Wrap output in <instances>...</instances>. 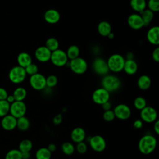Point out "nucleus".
<instances>
[{"label": "nucleus", "mask_w": 159, "mask_h": 159, "mask_svg": "<svg viewBox=\"0 0 159 159\" xmlns=\"http://www.w3.org/2000/svg\"><path fill=\"white\" fill-rule=\"evenodd\" d=\"M157 145V140L154 135L145 134L139 139L138 148L142 154L149 155L155 150Z\"/></svg>", "instance_id": "f257e3e1"}, {"label": "nucleus", "mask_w": 159, "mask_h": 159, "mask_svg": "<svg viewBox=\"0 0 159 159\" xmlns=\"http://www.w3.org/2000/svg\"><path fill=\"white\" fill-rule=\"evenodd\" d=\"M102 88L107 90L109 93L114 92L119 89L121 85L120 79L113 75H106L101 80Z\"/></svg>", "instance_id": "f03ea898"}, {"label": "nucleus", "mask_w": 159, "mask_h": 159, "mask_svg": "<svg viewBox=\"0 0 159 159\" xmlns=\"http://www.w3.org/2000/svg\"><path fill=\"white\" fill-rule=\"evenodd\" d=\"M125 60V58L120 54L114 53L111 55L107 60L109 71L114 73H118L122 71Z\"/></svg>", "instance_id": "7ed1b4c3"}, {"label": "nucleus", "mask_w": 159, "mask_h": 159, "mask_svg": "<svg viewBox=\"0 0 159 159\" xmlns=\"http://www.w3.org/2000/svg\"><path fill=\"white\" fill-rule=\"evenodd\" d=\"M9 80L14 84H19L22 83L27 76L24 68L19 65L12 67L9 72Z\"/></svg>", "instance_id": "20e7f679"}, {"label": "nucleus", "mask_w": 159, "mask_h": 159, "mask_svg": "<svg viewBox=\"0 0 159 159\" xmlns=\"http://www.w3.org/2000/svg\"><path fill=\"white\" fill-rule=\"evenodd\" d=\"M69 65L71 70L76 75H82L88 69V63L86 61L80 57L71 60Z\"/></svg>", "instance_id": "39448f33"}, {"label": "nucleus", "mask_w": 159, "mask_h": 159, "mask_svg": "<svg viewBox=\"0 0 159 159\" xmlns=\"http://www.w3.org/2000/svg\"><path fill=\"white\" fill-rule=\"evenodd\" d=\"M50 60L53 65L60 67L65 66L68 63V58L65 51L58 48L52 52Z\"/></svg>", "instance_id": "423d86ee"}, {"label": "nucleus", "mask_w": 159, "mask_h": 159, "mask_svg": "<svg viewBox=\"0 0 159 159\" xmlns=\"http://www.w3.org/2000/svg\"><path fill=\"white\" fill-rule=\"evenodd\" d=\"M27 111V106L24 101H15L10 104L9 114L16 119L24 116Z\"/></svg>", "instance_id": "0eeeda50"}, {"label": "nucleus", "mask_w": 159, "mask_h": 159, "mask_svg": "<svg viewBox=\"0 0 159 159\" xmlns=\"http://www.w3.org/2000/svg\"><path fill=\"white\" fill-rule=\"evenodd\" d=\"M29 83L35 90L41 91L46 88V77L42 74L37 73L30 76Z\"/></svg>", "instance_id": "6e6552de"}, {"label": "nucleus", "mask_w": 159, "mask_h": 159, "mask_svg": "<svg viewBox=\"0 0 159 159\" xmlns=\"http://www.w3.org/2000/svg\"><path fill=\"white\" fill-rule=\"evenodd\" d=\"M91 98L95 104L102 105L109 101L110 93L102 87L99 88L93 91Z\"/></svg>", "instance_id": "1a4fd4ad"}, {"label": "nucleus", "mask_w": 159, "mask_h": 159, "mask_svg": "<svg viewBox=\"0 0 159 159\" xmlns=\"http://www.w3.org/2000/svg\"><path fill=\"white\" fill-rule=\"evenodd\" d=\"M140 119L146 123H153L157 120V112L152 106H147L140 110Z\"/></svg>", "instance_id": "9d476101"}, {"label": "nucleus", "mask_w": 159, "mask_h": 159, "mask_svg": "<svg viewBox=\"0 0 159 159\" xmlns=\"http://www.w3.org/2000/svg\"><path fill=\"white\" fill-rule=\"evenodd\" d=\"M89 143L91 149L96 152H102L106 147V142L104 138L99 135H95L90 137Z\"/></svg>", "instance_id": "9b49d317"}, {"label": "nucleus", "mask_w": 159, "mask_h": 159, "mask_svg": "<svg viewBox=\"0 0 159 159\" xmlns=\"http://www.w3.org/2000/svg\"><path fill=\"white\" fill-rule=\"evenodd\" d=\"M92 68L93 71L98 75L104 76L108 74L109 71L107 61L101 57L96 58L92 63Z\"/></svg>", "instance_id": "f8f14e48"}, {"label": "nucleus", "mask_w": 159, "mask_h": 159, "mask_svg": "<svg viewBox=\"0 0 159 159\" xmlns=\"http://www.w3.org/2000/svg\"><path fill=\"white\" fill-rule=\"evenodd\" d=\"M116 118L121 120L128 119L132 114V111L129 106L125 104H119L113 109Z\"/></svg>", "instance_id": "ddd939ff"}, {"label": "nucleus", "mask_w": 159, "mask_h": 159, "mask_svg": "<svg viewBox=\"0 0 159 159\" xmlns=\"http://www.w3.org/2000/svg\"><path fill=\"white\" fill-rule=\"evenodd\" d=\"M127 24L131 29L134 30L140 29L145 26L140 15L137 13L132 14L128 17Z\"/></svg>", "instance_id": "4468645a"}, {"label": "nucleus", "mask_w": 159, "mask_h": 159, "mask_svg": "<svg viewBox=\"0 0 159 159\" xmlns=\"http://www.w3.org/2000/svg\"><path fill=\"white\" fill-rule=\"evenodd\" d=\"M52 52L45 46H40L35 51V58L40 62H47L50 60Z\"/></svg>", "instance_id": "2eb2a0df"}, {"label": "nucleus", "mask_w": 159, "mask_h": 159, "mask_svg": "<svg viewBox=\"0 0 159 159\" xmlns=\"http://www.w3.org/2000/svg\"><path fill=\"white\" fill-rule=\"evenodd\" d=\"M1 125L3 129L7 131H11L16 128L17 119L7 114L4 117L1 121Z\"/></svg>", "instance_id": "dca6fc26"}, {"label": "nucleus", "mask_w": 159, "mask_h": 159, "mask_svg": "<svg viewBox=\"0 0 159 159\" xmlns=\"http://www.w3.org/2000/svg\"><path fill=\"white\" fill-rule=\"evenodd\" d=\"M86 134L84 129L81 127H76L74 128L70 134L71 140L76 143L83 142L86 139Z\"/></svg>", "instance_id": "f3484780"}, {"label": "nucleus", "mask_w": 159, "mask_h": 159, "mask_svg": "<svg viewBox=\"0 0 159 159\" xmlns=\"http://www.w3.org/2000/svg\"><path fill=\"white\" fill-rule=\"evenodd\" d=\"M45 20L50 24H54L57 23L60 19V12L54 9H50L47 10L43 16Z\"/></svg>", "instance_id": "a211bd4d"}, {"label": "nucleus", "mask_w": 159, "mask_h": 159, "mask_svg": "<svg viewBox=\"0 0 159 159\" xmlns=\"http://www.w3.org/2000/svg\"><path fill=\"white\" fill-rule=\"evenodd\" d=\"M147 39L151 44L158 45L159 44V27L155 25L150 28L147 32Z\"/></svg>", "instance_id": "6ab92c4d"}, {"label": "nucleus", "mask_w": 159, "mask_h": 159, "mask_svg": "<svg viewBox=\"0 0 159 159\" xmlns=\"http://www.w3.org/2000/svg\"><path fill=\"white\" fill-rule=\"evenodd\" d=\"M138 70V65L137 62L134 59H130V60H125L123 71L124 72L129 75H132L136 73Z\"/></svg>", "instance_id": "aec40b11"}, {"label": "nucleus", "mask_w": 159, "mask_h": 159, "mask_svg": "<svg viewBox=\"0 0 159 159\" xmlns=\"http://www.w3.org/2000/svg\"><path fill=\"white\" fill-rule=\"evenodd\" d=\"M17 61L18 63V65L24 68L29 64L32 63L31 56L28 53L24 52L20 53L17 55Z\"/></svg>", "instance_id": "412c9836"}, {"label": "nucleus", "mask_w": 159, "mask_h": 159, "mask_svg": "<svg viewBox=\"0 0 159 159\" xmlns=\"http://www.w3.org/2000/svg\"><path fill=\"white\" fill-rule=\"evenodd\" d=\"M98 33L103 37H107V35L111 32L112 28L111 25L107 21L103 20L100 22L97 27Z\"/></svg>", "instance_id": "4be33fe9"}, {"label": "nucleus", "mask_w": 159, "mask_h": 159, "mask_svg": "<svg viewBox=\"0 0 159 159\" xmlns=\"http://www.w3.org/2000/svg\"><path fill=\"white\" fill-rule=\"evenodd\" d=\"M152 81L150 78L147 75H141L137 80V84L141 90H147L151 86Z\"/></svg>", "instance_id": "5701e85b"}, {"label": "nucleus", "mask_w": 159, "mask_h": 159, "mask_svg": "<svg viewBox=\"0 0 159 159\" xmlns=\"http://www.w3.org/2000/svg\"><path fill=\"white\" fill-rule=\"evenodd\" d=\"M130 6L134 11L140 13L146 9L147 2L145 0H130Z\"/></svg>", "instance_id": "b1692460"}, {"label": "nucleus", "mask_w": 159, "mask_h": 159, "mask_svg": "<svg viewBox=\"0 0 159 159\" xmlns=\"http://www.w3.org/2000/svg\"><path fill=\"white\" fill-rule=\"evenodd\" d=\"M30 127V121L25 116L17 119L16 127L20 131H25Z\"/></svg>", "instance_id": "393cba45"}, {"label": "nucleus", "mask_w": 159, "mask_h": 159, "mask_svg": "<svg viewBox=\"0 0 159 159\" xmlns=\"http://www.w3.org/2000/svg\"><path fill=\"white\" fill-rule=\"evenodd\" d=\"M139 14L140 15L143 21L145 26L149 25V24L153 20L154 17V12H153L152 11L149 10L148 9H144L143 11L140 12Z\"/></svg>", "instance_id": "a878e982"}, {"label": "nucleus", "mask_w": 159, "mask_h": 159, "mask_svg": "<svg viewBox=\"0 0 159 159\" xmlns=\"http://www.w3.org/2000/svg\"><path fill=\"white\" fill-rule=\"evenodd\" d=\"M35 159H50L52 153L47 147H41L37 149L35 154Z\"/></svg>", "instance_id": "bb28decb"}, {"label": "nucleus", "mask_w": 159, "mask_h": 159, "mask_svg": "<svg viewBox=\"0 0 159 159\" xmlns=\"http://www.w3.org/2000/svg\"><path fill=\"white\" fill-rule=\"evenodd\" d=\"M66 53L68 58L71 60L75 59L80 56V50L77 45H70L68 48V49L66 52Z\"/></svg>", "instance_id": "cd10ccee"}, {"label": "nucleus", "mask_w": 159, "mask_h": 159, "mask_svg": "<svg viewBox=\"0 0 159 159\" xmlns=\"http://www.w3.org/2000/svg\"><path fill=\"white\" fill-rule=\"evenodd\" d=\"M12 95L15 99V101H23L26 98L27 91L23 87H18L15 89Z\"/></svg>", "instance_id": "c85d7f7f"}, {"label": "nucleus", "mask_w": 159, "mask_h": 159, "mask_svg": "<svg viewBox=\"0 0 159 159\" xmlns=\"http://www.w3.org/2000/svg\"><path fill=\"white\" fill-rule=\"evenodd\" d=\"M33 147L32 142L30 140L25 139L22 140L19 145V150L20 152H30Z\"/></svg>", "instance_id": "c756f323"}, {"label": "nucleus", "mask_w": 159, "mask_h": 159, "mask_svg": "<svg viewBox=\"0 0 159 159\" xmlns=\"http://www.w3.org/2000/svg\"><path fill=\"white\" fill-rule=\"evenodd\" d=\"M61 151L66 155H71L75 151V145L70 142H65L61 145Z\"/></svg>", "instance_id": "7c9ffc66"}, {"label": "nucleus", "mask_w": 159, "mask_h": 159, "mask_svg": "<svg viewBox=\"0 0 159 159\" xmlns=\"http://www.w3.org/2000/svg\"><path fill=\"white\" fill-rule=\"evenodd\" d=\"M50 51L53 52L57 50L59 47V42L55 37H49L47 39L45 45Z\"/></svg>", "instance_id": "2f4dec72"}, {"label": "nucleus", "mask_w": 159, "mask_h": 159, "mask_svg": "<svg viewBox=\"0 0 159 159\" xmlns=\"http://www.w3.org/2000/svg\"><path fill=\"white\" fill-rule=\"evenodd\" d=\"M10 104L6 100H0V117H2L9 113Z\"/></svg>", "instance_id": "473e14b6"}, {"label": "nucleus", "mask_w": 159, "mask_h": 159, "mask_svg": "<svg viewBox=\"0 0 159 159\" xmlns=\"http://www.w3.org/2000/svg\"><path fill=\"white\" fill-rule=\"evenodd\" d=\"M134 106L136 109L140 111L147 106V101L143 97L138 96L134 101Z\"/></svg>", "instance_id": "72a5a7b5"}, {"label": "nucleus", "mask_w": 159, "mask_h": 159, "mask_svg": "<svg viewBox=\"0 0 159 159\" xmlns=\"http://www.w3.org/2000/svg\"><path fill=\"white\" fill-rule=\"evenodd\" d=\"M5 159H22L21 152L19 149H11L6 153Z\"/></svg>", "instance_id": "f704fd0d"}, {"label": "nucleus", "mask_w": 159, "mask_h": 159, "mask_svg": "<svg viewBox=\"0 0 159 159\" xmlns=\"http://www.w3.org/2000/svg\"><path fill=\"white\" fill-rule=\"evenodd\" d=\"M58 83V78L54 75H50L46 78V87L52 88L55 87Z\"/></svg>", "instance_id": "c9c22d12"}, {"label": "nucleus", "mask_w": 159, "mask_h": 159, "mask_svg": "<svg viewBox=\"0 0 159 159\" xmlns=\"http://www.w3.org/2000/svg\"><path fill=\"white\" fill-rule=\"evenodd\" d=\"M147 6L153 12H157L159 11V0H148Z\"/></svg>", "instance_id": "e433bc0d"}, {"label": "nucleus", "mask_w": 159, "mask_h": 159, "mask_svg": "<svg viewBox=\"0 0 159 159\" xmlns=\"http://www.w3.org/2000/svg\"><path fill=\"white\" fill-rule=\"evenodd\" d=\"M24 69H25L26 74L29 75H30V76L39 73L38 72L39 68H38L37 65L35 63H31L30 64H29Z\"/></svg>", "instance_id": "4c0bfd02"}, {"label": "nucleus", "mask_w": 159, "mask_h": 159, "mask_svg": "<svg viewBox=\"0 0 159 159\" xmlns=\"http://www.w3.org/2000/svg\"><path fill=\"white\" fill-rule=\"evenodd\" d=\"M102 118L106 122H111L114 120L116 118L113 110H107L104 111L102 114Z\"/></svg>", "instance_id": "58836bf2"}, {"label": "nucleus", "mask_w": 159, "mask_h": 159, "mask_svg": "<svg viewBox=\"0 0 159 159\" xmlns=\"http://www.w3.org/2000/svg\"><path fill=\"white\" fill-rule=\"evenodd\" d=\"M88 150L87 144L83 141L76 143L75 147V150H76L80 154H84Z\"/></svg>", "instance_id": "ea45409f"}, {"label": "nucleus", "mask_w": 159, "mask_h": 159, "mask_svg": "<svg viewBox=\"0 0 159 159\" xmlns=\"http://www.w3.org/2000/svg\"><path fill=\"white\" fill-rule=\"evenodd\" d=\"M152 58L153 61L155 62H158L159 61V48L156 47L152 52Z\"/></svg>", "instance_id": "a19ab883"}, {"label": "nucleus", "mask_w": 159, "mask_h": 159, "mask_svg": "<svg viewBox=\"0 0 159 159\" xmlns=\"http://www.w3.org/2000/svg\"><path fill=\"white\" fill-rule=\"evenodd\" d=\"M62 120H63L62 114H58L53 117L52 121H53V124H55L56 125H60L61 123Z\"/></svg>", "instance_id": "79ce46f5"}, {"label": "nucleus", "mask_w": 159, "mask_h": 159, "mask_svg": "<svg viewBox=\"0 0 159 159\" xmlns=\"http://www.w3.org/2000/svg\"><path fill=\"white\" fill-rule=\"evenodd\" d=\"M133 127L136 129H140L143 127V121L140 119H136L133 122Z\"/></svg>", "instance_id": "37998d69"}, {"label": "nucleus", "mask_w": 159, "mask_h": 159, "mask_svg": "<svg viewBox=\"0 0 159 159\" xmlns=\"http://www.w3.org/2000/svg\"><path fill=\"white\" fill-rule=\"evenodd\" d=\"M8 95L7 91L4 88L0 87V100H6Z\"/></svg>", "instance_id": "c03bdc74"}, {"label": "nucleus", "mask_w": 159, "mask_h": 159, "mask_svg": "<svg viewBox=\"0 0 159 159\" xmlns=\"http://www.w3.org/2000/svg\"><path fill=\"white\" fill-rule=\"evenodd\" d=\"M101 106H102V109H103L104 111L110 110V109H111V107H112L111 103L109 102V101H107V102H104V104H102L101 105Z\"/></svg>", "instance_id": "a18cd8bd"}, {"label": "nucleus", "mask_w": 159, "mask_h": 159, "mask_svg": "<svg viewBox=\"0 0 159 159\" xmlns=\"http://www.w3.org/2000/svg\"><path fill=\"white\" fill-rule=\"evenodd\" d=\"M153 130L155 132V133L157 135L159 134V121L158 120H156L154 122H153Z\"/></svg>", "instance_id": "49530a36"}, {"label": "nucleus", "mask_w": 159, "mask_h": 159, "mask_svg": "<svg viewBox=\"0 0 159 159\" xmlns=\"http://www.w3.org/2000/svg\"><path fill=\"white\" fill-rule=\"evenodd\" d=\"M47 148H48V150L51 153H52V152H55V151L56 150V149H57V146H56V145H55V143H51L48 144V145L47 146Z\"/></svg>", "instance_id": "de8ad7c7"}, {"label": "nucleus", "mask_w": 159, "mask_h": 159, "mask_svg": "<svg viewBox=\"0 0 159 159\" xmlns=\"http://www.w3.org/2000/svg\"><path fill=\"white\" fill-rule=\"evenodd\" d=\"M22 155V159H29L30 158V152H21Z\"/></svg>", "instance_id": "09e8293b"}, {"label": "nucleus", "mask_w": 159, "mask_h": 159, "mask_svg": "<svg viewBox=\"0 0 159 159\" xmlns=\"http://www.w3.org/2000/svg\"><path fill=\"white\" fill-rule=\"evenodd\" d=\"M6 100L10 104H12V102H14L15 101V99H14V96H13L12 94H11V95H8Z\"/></svg>", "instance_id": "8fccbe9b"}, {"label": "nucleus", "mask_w": 159, "mask_h": 159, "mask_svg": "<svg viewBox=\"0 0 159 159\" xmlns=\"http://www.w3.org/2000/svg\"><path fill=\"white\" fill-rule=\"evenodd\" d=\"M126 60L133 59V53L132 52H128V53L126 55Z\"/></svg>", "instance_id": "3c124183"}, {"label": "nucleus", "mask_w": 159, "mask_h": 159, "mask_svg": "<svg viewBox=\"0 0 159 159\" xmlns=\"http://www.w3.org/2000/svg\"><path fill=\"white\" fill-rule=\"evenodd\" d=\"M107 37L109 38V39H113L114 37V33H112V32L107 35Z\"/></svg>", "instance_id": "603ef678"}, {"label": "nucleus", "mask_w": 159, "mask_h": 159, "mask_svg": "<svg viewBox=\"0 0 159 159\" xmlns=\"http://www.w3.org/2000/svg\"><path fill=\"white\" fill-rule=\"evenodd\" d=\"M29 159H31V158H29Z\"/></svg>", "instance_id": "864d4df0"}]
</instances>
